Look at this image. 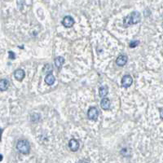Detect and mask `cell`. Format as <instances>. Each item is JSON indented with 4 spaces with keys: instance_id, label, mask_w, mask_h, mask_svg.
<instances>
[{
    "instance_id": "obj_1",
    "label": "cell",
    "mask_w": 163,
    "mask_h": 163,
    "mask_svg": "<svg viewBox=\"0 0 163 163\" xmlns=\"http://www.w3.org/2000/svg\"><path fill=\"white\" fill-rule=\"evenodd\" d=\"M141 21V15L139 11H133L127 17H126L123 20V26L127 28L130 25H136Z\"/></svg>"
},
{
    "instance_id": "obj_2",
    "label": "cell",
    "mask_w": 163,
    "mask_h": 163,
    "mask_svg": "<svg viewBox=\"0 0 163 163\" xmlns=\"http://www.w3.org/2000/svg\"><path fill=\"white\" fill-rule=\"evenodd\" d=\"M17 149L22 154L27 155L30 152V144L29 141L25 140H21L17 142Z\"/></svg>"
},
{
    "instance_id": "obj_3",
    "label": "cell",
    "mask_w": 163,
    "mask_h": 163,
    "mask_svg": "<svg viewBox=\"0 0 163 163\" xmlns=\"http://www.w3.org/2000/svg\"><path fill=\"white\" fill-rule=\"evenodd\" d=\"M87 117L90 120L92 121H96L99 117V112L98 109L96 107H90L87 112Z\"/></svg>"
},
{
    "instance_id": "obj_4",
    "label": "cell",
    "mask_w": 163,
    "mask_h": 163,
    "mask_svg": "<svg viewBox=\"0 0 163 163\" xmlns=\"http://www.w3.org/2000/svg\"><path fill=\"white\" fill-rule=\"evenodd\" d=\"M133 82V79L131 78V76H130L128 74L123 76V78L122 79V86L124 88H128L130 87Z\"/></svg>"
},
{
    "instance_id": "obj_5",
    "label": "cell",
    "mask_w": 163,
    "mask_h": 163,
    "mask_svg": "<svg viewBox=\"0 0 163 163\" xmlns=\"http://www.w3.org/2000/svg\"><path fill=\"white\" fill-rule=\"evenodd\" d=\"M74 20H73V18L72 17H70V16H66V17H64V19H63V21H62V24H63V25L65 27V28H70V27H72L73 25H74Z\"/></svg>"
},
{
    "instance_id": "obj_6",
    "label": "cell",
    "mask_w": 163,
    "mask_h": 163,
    "mask_svg": "<svg viewBox=\"0 0 163 163\" xmlns=\"http://www.w3.org/2000/svg\"><path fill=\"white\" fill-rule=\"evenodd\" d=\"M79 142L75 139H71L69 142V148L72 152H77L79 150Z\"/></svg>"
},
{
    "instance_id": "obj_7",
    "label": "cell",
    "mask_w": 163,
    "mask_h": 163,
    "mask_svg": "<svg viewBox=\"0 0 163 163\" xmlns=\"http://www.w3.org/2000/svg\"><path fill=\"white\" fill-rule=\"evenodd\" d=\"M25 73L21 69H18L14 72V77L19 82H22L23 79H25Z\"/></svg>"
},
{
    "instance_id": "obj_8",
    "label": "cell",
    "mask_w": 163,
    "mask_h": 163,
    "mask_svg": "<svg viewBox=\"0 0 163 163\" xmlns=\"http://www.w3.org/2000/svg\"><path fill=\"white\" fill-rule=\"evenodd\" d=\"M127 61H128L127 56H125V55H120L116 60V64L118 65V66L122 67V66H124L127 63Z\"/></svg>"
},
{
    "instance_id": "obj_9",
    "label": "cell",
    "mask_w": 163,
    "mask_h": 163,
    "mask_svg": "<svg viewBox=\"0 0 163 163\" xmlns=\"http://www.w3.org/2000/svg\"><path fill=\"white\" fill-rule=\"evenodd\" d=\"M100 107L104 109V110H108L110 107H111V102L110 100L108 98H103L102 100L100 101Z\"/></svg>"
},
{
    "instance_id": "obj_10",
    "label": "cell",
    "mask_w": 163,
    "mask_h": 163,
    "mask_svg": "<svg viewBox=\"0 0 163 163\" xmlns=\"http://www.w3.org/2000/svg\"><path fill=\"white\" fill-rule=\"evenodd\" d=\"M64 63H65V58L62 56H58L55 59V65H56V68L59 69H61L63 67Z\"/></svg>"
},
{
    "instance_id": "obj_11",
    "label": "cell",
    "mask_w": 163,
    "mask_h": 163,
    "mask_svg": "<svg viewBox=\"0 0 163 163\" xmlns=\"http://www.w3.org/2000/svg\"><path fill=\"white\" fill-rule=\"evenodd\" d=\"M9 87V82L7 79H1L0 80V90L5 91Z\"/></svg>"
},
{
    "instance_id": "obj_12",
    "label": "cell",
    "mask_w": 163,
    "mask_h": 163,
    "mask_svg": "<svg viewBox=\"0 0 163 163\" xmlns=\"http://www.w3.org/2000/svg\"><path fill=\"white\" fill-rule=\"evenodd\" d=\"M55 81H56V78L53 76L52 73L47 74V76H46L45 78V82L48 85V86H51L52 84H54Z\"/></svg>"
},
{
    "instance_id": "obj_13",
    "label": "cell",
    "mask_w": 163,
    "mask_h": 163,
    "mask_svg": "<svg viewBox=\"0 0 163 163\" xmlns=\"http://www.w3.org/2000/svg\"><path fill=\"white\" fill-rule=\"evenodd\" d=\"M108 93V87L107 86H102L99 89V96L101 98H104Z\"/></svg>"
},
{
    "instance_id": "obj_14",
    "label": "cell",
    "mask_w": 163,
    "mask_h": 163,
    "mask_svg": "<svg viewBox=\"0 0 163 163\" xmlns=\"http://www.w3.org/2000/svg\"><path fill=\"white\" fill-rule=\"evenodd\" d=\"M52 71H53V68L51 66V65H47L45 67H44V73H46L47 74H49V73H52Z\"/></svg>"
},
{
    "instance_id": "obj_15",
    "label": "cell",
    "mask_w": 163,
    "mask_h": 163,
    "mask_svg": "<svg viewBox=\"0 0 163 163\" xmlns=\"http://www.w3.org/2000/svg\"><path fill=\"white\" fill-rule=\"evenodd\" d=\"M139 43H140V41H131L130 43V47H131V48H135L137 46L139 45Z\"/></svg>"
},
{
    "instance_id": "obj_16",
    "label": "cell",
    "mask_w": 163,
    "mask_h": 163,
    "mask_svg": "<svg viewBox=\"0 0 163 163\" xmlns=\"http://www.w3.org/2000/svg\"><path fill=\"white\" fill-rule=\"evenodd\" d=\"M8 54H9V58L11 59V60H13V59H15L16 57H15V53L13 52V51H10L8 52Z\"/></svg>"
},
{
    "instance_id": "obj_17",
    "label": "cell",
    "mask_w": 163,
    "mask_h": 163,
    "mask_svg": "<svg viewBox=\"0 0 163 163\" xmlns=\"http://www.w3.org/2000/svg\"><path fill=\"white\" fill-rule=\"evenodd\" d=\"M3 129H0V141H1V136H2V133H3Z\"/></svg>"
},
{
    "instance_id": "obj_18",
    "label": "cell",
    "mask_w": 163,
    "mask_h": 163,
    "mask_svg": "<svg viewBox=\"0 0 163 163\" xmlns=\"http://www.w3.org/2000/svg\"><path fill=\"white\" fill-rule=\"evenodd\" d=\"M162 108H160V114H161V118L162 119Z\"/></svg>"
},
{
    "instance_id": "obj_19",
    "label": "cell",
    "mask_w": 163,
    "mask_h": 163,
    "mask_svg": "<svg viewBox=\"0 0 163 163\" xmlns=\"http://www.w3.org/2000/svg\"><path fill=\"white\" fill-rule=\"evenodd\" d=\"M3 155H2V154H0V162H2V161H3Z\"/></svg>"
},
{
    "instance_id": "obj_20",
    "label": "cell",
    "mask_w": 163,
    "mask_h": 163,
    "mask_svg": "<svg viewBox=\"0 0 163 163\" xmlns=\"http://www.w3.org/2000/svg\"><path fill=\"white\" fill-rule=\"evenodd\" d=\"M79 163H88L87 162H86V161H82V162H80Z\"/></svg>"
}]
</instances>
